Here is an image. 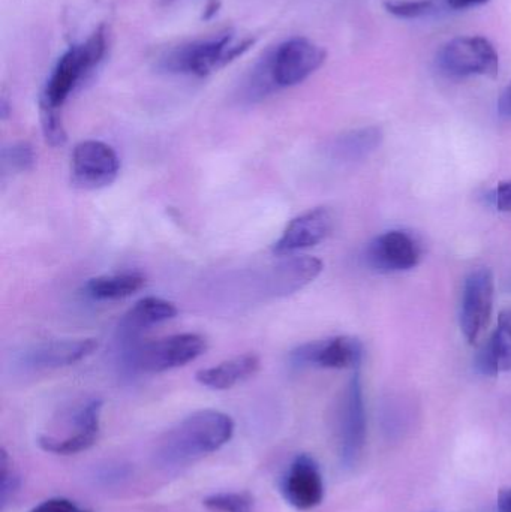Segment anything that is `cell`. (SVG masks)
<instances>
[{"label":"cell","instance_id":"cell-18","mask_svg":"<svg viewBox=\"0 0 511 512\" xmlns=\"http://www.w3.org/2000/svg\"><path fill=\"white\" fill-rule=\"evenodd\" d=\"M477 369L486 376L511 372V307L501 312L498 327L477 358Z\"/></svg>","mask_w":511,"mask_h":512},{"label":"cell","instance_id":"cell-4","mask_svg":"<svg viewBox=\"0 0 511 512\" xmlns=\"http://www.w3.org/2000/svg\"><path fill=\"white\" fill-rule=\"evenodd\" d=\"M207 342L201 334L183 333L132 345L126 352L129 367L141 373H162L186 366L206 352Z\"/></svg>","mask_w":511,"mask_h":512},{"label":"cell","instance_id":"cell-8","mask_svg":"<svg viewBox=\"0 0 511 512\" xmlns=\"http://www.w3.org/2000/svg\"><path fill=\"white\" fill-rule=\"evenodd\" d=\"M326 50L308 38H291L270 54L273 80L278 89L297 86L326 62Z\"/></svg>","mask_w":511,"mask_h":512},{"label":"cell","instance_id":"cell-19","mask_svg":"<svg viewBox=\"0 0 511 512\" xmlns=\"http://www.w3.org/2000/svg\"><path fill=\"white\" fill-rule=\"evenodd\" d=\"M258 369H260V358L255 354H245L219 363L218 366L200 370L195 378L203 387L222 391L251 378Z\"/></svg>","mask_w":511,"mask_h":512},{"label":"cell","instance_id":"cell-11","mask_svg":"<svg viewBox=\"0 0 511 512\" xmlns=\"http://www.w3.org/2000/svg\"><path fill=\"white\" fill-rule=\"evenodd\" d=\"M365 348L356 337L336 336L330 339L305 343L291 351L290 361L296 367L320 369H359Z\"/></svg>","mask_w":511,"mask_h":512},{"label":"cell","instance_id":"cell-14","mask_svg":"<svg viewBox=\"0 0 511 512\" xmlns=\"http://www.w3.org/2000/svg\"><path fill=\"white\" fill-rule=\"evenodd\" d=\"M335 225L333 213L326 207H317L294 218L285 228L272 251L276 255H293L303 249L314 248L330 236Z\"/></svg>","mask_w":511,"mask_h":512},{"label":"cell","instance_id":"cell-2","mask_svg":"<svg viewBox=\"0 0 511 512\" xmlns=\"http://www.w3.org/2000/svg\"><path fill=\"white\" fill-rule=\"evenodd\" d=\"M107 51V32L101 26L81 44L72 45L62 54L48 77L42 90L39 104L51 108H62L66 99L80 84L84 83L90 72L104 59Z\"/></svg>","mask_w":511,"mask_h":512},{"label":"cell","instance_id":"cell-31","mask_svg":"<svg viewBox=\"0 0 511 512\" xmlns=\"http://www.w3.org/2000/svg\"><path fill=\"white\" fill-rule=\"evenodd\" d=\"M486 2H489V0H447L450 8L453 9L471 8V6L483 5Z\"/></svg>","mask_w":511,"mask_h":512},{"label":"cell","instance_id":"cell-23","mask_svg":"<svg viewBox=\"0 0 511 512\" xmlns=\"http://www.w3.org/2000/svg\"><path fill=\"white\" fill-rule=\"evenodd\" d=\"M35 152L27 143L12 144L2 153V168L5 173H24L35 167Z\"/></svg>","mask_w":511,"mask_h":512},{"label":"cell","instance_id":"cell-29","mask_svg":"<svg viewBox=\"0 0 511 512\" xmlns=\"http://www.w3.org/2000/svg\"><path fill=\"white\" fill-rule=\"evenodd\" d=\"M498 111H500L501 116L511 119V81L509 86L501 93L500 101H498Z\"/></svg>","mask_w":511,"mask_h":512},{"label":"cell","instance_id":"cell-10","mask_svg":"<svg viewBox=\"0 0 511 512\" xmlns=\"http://www.w3.org/2000/svg\"><path fill=\"white\" fill-rule=\"evenodd\" d=\"M119 171L120 161L116 150L102 141H83L72 152V182L78 188H105L117 179Z\"/></svg>","mask_w":511,"mask_h":512},{"label":"cell","instance_id":"cell-21","mask_svg":"<svg viewBox=\"0 0 511 512\" xmlns=\"http://www.w3.org/2000/svg\"><path fill=\"white\" fill-rule=\"evenodd\" d=\"M146 285V277L137 271L105 274L87 280L83 291L87 297L96 301H116L131 297Z\"/></svg>","mask_w":511,"mask_h":512},{"label":"cell","instance_id":"cell-12","mask_svg":"<svg viewBox=\"0 0 511 512\" xmlns=\"http://www.w3.org/2000/svg\"><path fill=\"white\" fill-rule=\"evenodd\" d=\"M369 267L383 273H399L416 268L422 259V246L407 231H387L375 237L366 248Z\"/></svg>","mask_w":511,"mask_h":512},{"label":"cell","instance_id":"cell-9","mask_svg":"<svg viewBox=\"0 0 511 512\" xmlns=\"http://www.w3.org/2000/svg\"><path fill=\"white\" fill-rule=\"evenodd\" d=\"M102 402L92 399L78 406L65 423V432L60 436L42 435L39 447L57 456H72L89 450L95 445L101 429Z\"/></svg>","mask_w":511,"mask_h":512},{"label":"cell","instance_id":"cell-3","mask_svg":"<svg viewBox=\"0 0 511 512\" xmlns=\"http://www.w3.org/2000/svg\"><path fill=\"white\" fill-rule=\"evenodd\" d=\"M252 44H254V39L251 38L243 39L240 42L234 41V36L231 33H224L215 38L186 42V44L171 48L167 54H164L159 62V68L168 74L206 77L245 54Z\"/></svg>","mask_w":511,"mask_h":512},{"label":"cell","instance_id":"cell-17","mask_svg":"<svg viewBox=\"0 0 511 512\" xmlns=\"http://www.w3.org/2000/svg\"><path fill=\"white\" fill-rule=\"evenodd\" d=\"M177 315V307L171 301L159 297L141 298L123 316L119 324V336L123 342L131 343L153 325L170 321Z\"/></svg>","mask_w":511,"mask_h":512},{"label":"cell","instance_id":"cell-13","mask_svg":"<svg viewBox=\"0 0 511 512\" xmlns=\"http://www.w3.org/2000/svg\"><path fill=\"white\" fill-rule=\"evenodd\" d=\"M281 492L296 510L317 508L324 499V480L318 463L308 454H299L282 478Z\"/></svg>","mask_w":511,"mask_h":512},{"label":"cell","instance_id":"cell-32","mask_svg":"<svg viewBox=\"0 0 511 512\" xmlns=\"http://www.w3.org/2000/svg\"><path fill=\"white\" fill-rule=\"evenodd\" d=\"M219 8H221V3H219V0H210L209 5L206 6V9H204L203 18L210 20L213 15H216V12H218Z\"/></svg>","mask_w":511,"mask_h":512},{"label":"cell","instance_id":"cell-24","mask_svg":"<svg viewBox=\"0 0 511 512\" xmlns=\"http://www.w3.org/2000/svg\"><path fill=\"white\" fill-rule=\"evenodd\" d=\"M39 114H41L42 134H44L45 141L50 146L62 147L68 137H66L65 126H63L59 110L39 104Z\"/></svg>","mask_w":511,"mask_h":512},{"label":"cell","instance_id":"cell-5","mask_svg":"<svg viewBox=\"0 0 511 512\" xmlns=\"http://www.w3.org/2000/svg\"><path fill=\"white\" fill-rule=\"evenodd\" d=\"M339 459L345 469L356 468L365 450L368 420H366L365 397L359 370H354L342 391L336 412Z\"/></svg>","mask_w":511,"mask_h":512},{"label":"cell","instance_id":"cell-25","mask_svg":"<svg viewBox=\"0 0 511 512\" xmlns=\"http://www.w3.org/2000/svg\"><path fill=\"white\" fill-rule=\"evenodd\" d=\"M384 6L396 17L420 18L434 12L435 0H387Z\"/></svg>","mask_w":511,"mask_h":512},{"label":"cell","instance_id":"cell-1","mask_svg":"<svg viewBox=\"0 0 511 512\" xmlns=\"http://www.w3.org/2000/svg\"><path fill=\"white\" fill-rule=\"evenodd\" d=\"M234 421L224 412L198 411L168 430L158 447L155 459L167 469L191 465L221 450L233 438Z\"/></svg>","mask_w":511,"mask_h":512},{"label":"cell","instance_id":"cell-7","mask_svg":"<svg viewBox=\"0 0 511 512\" xmlns=\"http://www.w3.org/2000/svg\"><path fill=\"white\" fill-rule=\"evenodd\" d=\"M495 277L491 268H477L468 274L462 291L459 325L470 345H477L488 331L494 313Z\"/></svg>","mask_w":511,"mask_h":512},{"label":"cell","instance_id":"cell-26","mask_svg":"<svg viewBox=\"0 0 511 512\" xmlns=\"http://www.w3.org/2000/svg\"><path fill=\"white\" fill-rule=\"evenodd\" d=\"M0 466H2V474H0V478H2V484H0V498H2V507L5 508L9 498H11L15 490L18 489V477L15 475L14 469H12L8 453H6L5 450H2Z\"/></svg>","mask_w":511,"mask_h":512},{"label":"cell","instance_id":"cell-15","mask_svg":"<svg viewBox=\"0 0 511 512\" xmlns=\"http://www.w3.org/2000/svg\"><path fill=\"white\" fill-rule=\"evenodd\" d=\"M98 348L95 339L51 340L26 349L20 364L27 370H54L72 366L93 354Z\"/></svg>","mask_w":511,"mask_h":512},{"label":"cell","instance_id":"cell-27","mask_svg":"<svg viewBox=\"0 0 511 512\" xmlns=\"http://www.w3.org/2000/svg\"><path fill=\"white\" fill-rule=\"evenodd\" d=\"M29 512H92L78 507L75 502L65 498H51L33 507Z\"/></svg>","mask_w":511,"mask_h":512},{"label":"cell","instance_id":"cell-30","mask_svg":"<svg viewBox=\"0 0 511 512\" xmlns=\"http://www.w3.org/2000/svg\"><path fill=\"white\" fill-rule=\"evenodd\" d=\"M498 512H511V489L503 490L498 496Z\"/></svg>","mask_w":511,"mask_h":512},{"label":"cell","instance_id":"cell-28","mask_svg":"<svg viewBox=\"0 0 511 512\" xmlns=\"http://www.w3.org/2000/svg\"><path fill=\"white\" fill-rule=\"evenodd\" d=\"M489 198L498 212L511 213V180L498 183Z\"/></svg>","mask_w":511,"mask_h":512},{"label":"cell","instance_id":"cell-16","mask_svg":"<svg viewBox=\"0 0 511 512\" xmlns=\"http://www.w3.org/2000/svg\"><path fill=\"white\" fill-rule=\"evenodd\" d=\"M323 268V261L314 256H291L267 271L264 291L272 297L296 294L314 282Z\"/></svg>","mask_w":511,"mask_h":512},{"label":"cell","instance_id":"cell-22","mask_svg":"<svg viewBox=\"0 0 511 512\" xmlns=\"http://www.w3.org/2000/svg\"><path fill=\"white\" fill-rule=\"evenodd\" d=\"M204 507L213 512H254V499L248 493H216L204 499Z\"/></svg>","mask_w":511,"mask_h":512},{"label":"cell","instance_id":"cell-33","mask_svg":"<svg viewBox=\"0 0 511 512\" xmlns=\"http://www.w3.org/2000/svg\"><path fill=\"white\" fill-rule=\"evenodd\" d=\"M162 5H170L171 2H174V0H161Z\"/></svg>","mask_w":511,"mask_h":512},{"label":"cell","instance_id":"cell-20","mask_svg":"<svg viewBox=\"0 0 511 512\" xmlns=\"http://www.w3.org/2000/svg\"><path fill=\"white\" fill-rule=\"evenodd\" d=\"M384 134L378 126L353 129L338 135L330 143V158L339 162H357L368 158L383 143Z\"/></svg>","mask_w":511,"mask_h":512},{"label":"cell","instance_id":"cell-6","mask_svg":"<svg viewBox=\"0 0 511 512\" xmlns=\"http://www.w3.org/2000/svg\"><path fill=\"white\" fill-rule=\"evenodd\" d=\"M438 68L453 78L495 77L500 59L494 45L483 36H461L447 42L438 53Z\"/></svg>","mask_w":511,"mask_h":512}]
</instances>
